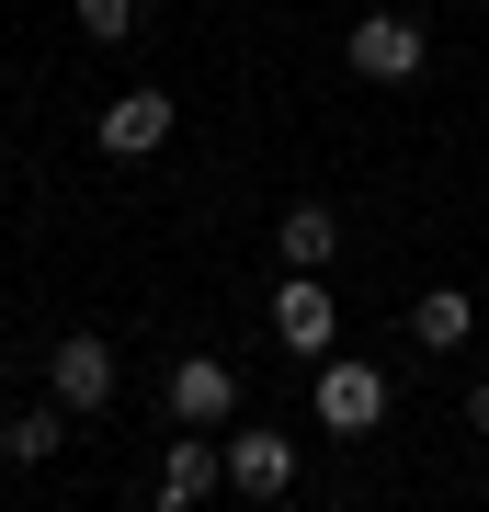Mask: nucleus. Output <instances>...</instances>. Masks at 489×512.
I'll return each mask as SVG.
<instances>
[{"mask_svg": "<svg viewBox=\"0 0 489 512\" xmlns=\"http://www.w3.org/2000/svg\"><path fill=\"white\" fill-rule=\"evenodd\" d=\"M46 387H57V410H103V399H114V342L69 330V342L46 353Z\"/></svg>", "mask_w": 489, "mask_h": 512, "instance_id": "0eeeda50", "label": "nucleus"}, {"mask_svg": "<svg viewBox=\"0 0 489 512\" xmlns=\"http://www.w3.org/2000/svg\"><path fill=\"white\" fill-rule=\"evenodd\" d=\"M69 23H80L91 46H126L137 35V0H69Z\"/></svg>", "mask_w": 489, "mask_h": 512, "instance_id": "f8f14e48", "label": "nucleus"}, {"mask_svg": "<svg viewBox=\"0 0 489 512\" xmlns=\"http://www.w3.org/2000/svg\"><path fill=\"white\" fill-rule=\"evenodd\" d=\"M91 148H103V160H160L171 148V92H114L103 126H91Z\"/></svg>", "mask_w": 489, "mask_h": 512, "instance_id": "7ed1b4c3", "label": "nucleus"}, {"mask_svg": "<svg viewBox=\"0 0 489 512\" xmlns=\"http://www.w3.org/2000/svg\"><path fill=\"white\" fill-rule=\"evenodd\" d=\"M330 330H342V308H330L319 274H285V285H273V342H285V353H308V365H319Z\"/></svg>", "mask_w": 489, "mask_h": 512, "instance_id": "39448f33", "label": "nucleus"}, {"mask_svg": "<svg viewBox=\"0 0 489 512\" xmlns=\"http://www.w3.org/2000/svg\"><path fill=\"white\" fill-rule=\"evenodd\" d=\"M57 444H69V410H57V399H46V410H12V421H0V456H12V467H46Z\"/></svg>", "mask_w": 489, "mask_h": 512, "instance_id": "9b49d317", "label": "nucleus"}, {"mask_svg": "<svg viewBox=\"0 0 489 512\" xmlns=\"http://www.w3.org/2000/svg\"><path fill=\"white\" fill-rule=\"evenodd\" d=\"M273 262H285V274H330V262H342V217H330V205H285Z\"/></svg>", "mask_w": 489, "mask_h": 512, "instance_id": "1a4fd4ad", "label": "nucleus"}, {"mask_svg": "<svg viewBox=\"0 0 489 512\" xmlns=\"http://www.w3.org/2000/svg\"><path fill=\"white\" fill-rule=\"evenodd\" d=\"M387 399H399V387H387L376 365H353V353H319V421H330V433H376V421H387Z\"/></svg>", "mask_w": 489, "mask_h": 512, "instance_id": "f257e3e1", "label": "nucleus"}, {"mask_svg": "<svg viewBox=\"0 0 489 512\" xmlns=\"http://www.w3.org/2000/svg\"><path fill=\"white\" fill-rule=\"evenodd\" d=\"M467 433H489V376H478V387H467Z\"/></svg>", "mask_w": 489, "mask_h": 512, "instance_id": "ddd939ff", "label": "nucleus"}, {"mask_svg": "<svg viewBox=\"0 0 489 512\" xmlns=\"http://www.w3.org/2000/svg\"><path fill=\"white\" fill-rule=\"evenodd\" d=\"M342 57L376 80V92H399V80H421V57H433V46H421V23H410V12H364L353 35H342Z\"/></svg>", "mask_w": 489, "mask_h": 512, "instance_id": "f03ea898", "label": "nucleus"}, {"mask_svg": "<svg viewBox=\"0 0 489 512\" xmlns=\"http://www.w3.org/2000/svg\"><path fill=\"white\" fill-rule=\"evenodd\" d=\"M171 421H205V433H217V421L239 410V365H217V353H171Z\"/></svg>", "mask_w": 489, "mask_h": 512, "instance_id": "20e7f679", "label": "nucleus"}, {"mask_svg": "<svg viewBox=\"0 0 489 512\" xmlns=\"http://www.w3.org/2000/svg\"><path fill=\"white\" fill-rule=\"evenodd\" d=\"M205 490H228V444H205V421H182V444L160 456V512H194Z\"/></svg>", "mask_w": 489, "mask_h": 512, "instance_id": "423d86ee", "label": "nucleus"}, {"mask_svg": "<svg viewBox=\"0 0 489 512\" xmlns=\"http://www.w3.org/2000/svg\"><path fill=\"white\" fill-rule=\"evenodd\" d=\"M410 342H421V353H467V342H478V308H467V285H433V296H410Z\"/></svg>", "mask_w": 489, "mask_h": 512, "instance_id": "9d476101", "label": "nucleus"}, {"mask_svg": "<svg viewBox=\"0 0 489 512\" xmlns=\"http://www.w3.org/2000/svg\"><path fill=\"white\" fill-rule=\"evenodd\" d=\"M228 490L239 501H285L296 490V444L285 433H228Z\"/></svg>", "mask_w": 489, "mask_h": 512, "instance_id": "6e6552de", "label": "nucleus"}]
</instances>
